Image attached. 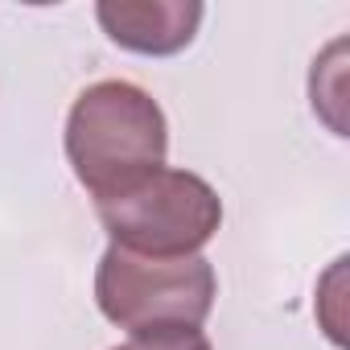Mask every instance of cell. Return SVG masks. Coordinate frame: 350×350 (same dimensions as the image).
<instances>
[{
	"label": "cell",
	"mask_w": 350,
	"mask_h": 350,
	"mask_svg": "<svg viewBox=\"0 0 350 350\" xmlns=\"http://www.w3.org/2000/svg\"><path fill=\"white\" fill-rule=\"evenodd\" d=\"M202 13L206 9L198 0H99L95 5L103 33L120 50L144 58H169L186 50L198 38Z\"/></svg>",
	"instance_id": "277c9868"
},
{
	"label": "cell",
	"mask_w": 350,
	"mask_h": 350,
	"mask_svg": "<svg viewBox=\"0 0 350 350\" xmlns=\"http://www.w3.org/2000/svg\"><path fill=\"white\" fill-rule=\"evenodd\" d=\"M219 297V276L206 256H178V260H152L124 247H107L95 268V305L99 313L140 334L165 329H198Z\"/></svg>",
	"instance_id": "3957f363"
},
{
	"label": "cell",
	"mask_w": 350,
	"mask_h": 350,
	"mask_svg": "<svg viewBox=\"0 0 350 350\" xmlns=\"http://www.w3.org/2000/svg\"><path fill=\"white\" fill-rule=\"evenodd\" d=\"M111 350H211V342L202 329H165V334L128 338L124 346H111Z\"/></svg>",
	"instance_id": "5b68a950"
},
{
	"label": "cell",
	"mask_w": 350,
	"mask_h": 350,
	"mask_svg": "<svg viewBox=\"0 0 350 350\" xmlns=\"http://www.w3.org/2000/svg\"><path fill=\"white\" fill-rule=\"evenodd\" d=\"M169 152V124L161 103L128 83H91L66 116V161L79 186L99 202L120 186L161 169Z\"/></svg>",
	"instance_id": "6da1fadb"
},
{
	"label": "cell",
	"mask_w": 350,
	"mask_h": 350,
	"mask_svg": "<svg viewBox=\"0 0 350 350\" xmlns=\"http://www.w3.org/2000/svg\"><path fill=\"white\" fill-rule=\"evenodd\" d=\"M95 215L116 247L178 260L198 256L223 227V198L190 169H152L95 202Z\"/></svg>",
	"instance_id": "7a4b0ae2"
}]
</instances>
